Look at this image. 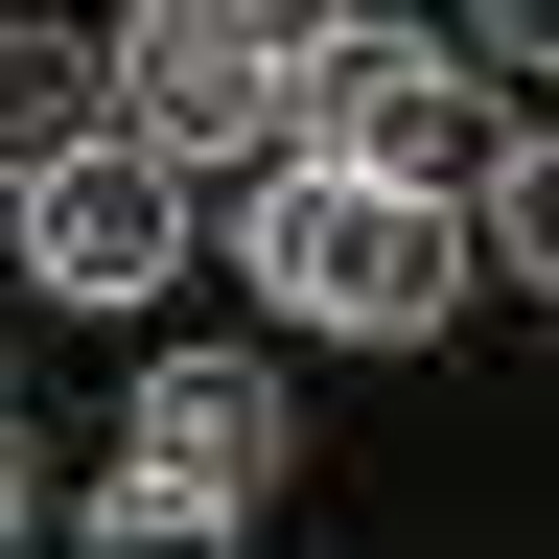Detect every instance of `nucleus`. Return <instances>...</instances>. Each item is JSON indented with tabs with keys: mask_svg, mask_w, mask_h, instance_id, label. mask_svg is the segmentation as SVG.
Returning a JSON list of instances; mask_svg holds the SVG:
<instances>
[{
	"mask_svg": "<svg viewBox=\"0 0 559 559\" xmlns=\"http://www.w3.org/2000/svg\"><path fill=\"white\" fill-rule=\"evenodd\" d=\"M257 280L349 349H419L489 280V210L466 187H373V164H257Z\"/></svg>",
	"mask_w": 559,
	"mask_h": 559,
	"instance_id": "nucleus-1",
	"label": "nucleus"
},
{
	"mask_svg": "<svg viewBox=\"0 0 559 559\" xmlns=\"http://www.w3.org/2000/svg\"><path fill=\"white\" fill-rule=\"evenodd\" d=\"M304 164L489 187V164H513V70H489V47H443V24H326V47H304Z\"/></svg>",
	"mask_w": 559,
	"mask_h": 559,
	"instance_id": "nucleus-2",
	"label": "nucleus"
},
{
	"mask_svg": "<svg viewBox=\"0 0 559 559\" xmlns=\"http://www.w3.org/2000/svg\"><path fill=\"white\" fill-rule=\"evenodd\" d=\"M117 117L187 187H257V164H304V47H257L234 0H140L117 24Z\"/></svg>",
	"mask_w": 559,
	"mask_h": 559,
	"instance_id": "nucleus-3",
	"label": "nucleus"
},
{
	"mask_svg": "<svg viewBox=\"0 0 559 559\" xmlns=\"http://www.w3.org/2000/svg\"><path fill=\"white\" fill-rule=\"evenodd\" d=\"M280 466H304V443H280V373H234V349H164V373H140V466L94 489V536H234Z\"/></svg>",
	"mask_w": 559,
	"mask_h": 559,
	"instance_id": "nucleus-4",
	"label": "nucleus"
},
{
	"mask_svg": "<svg viewBox=\"0 0 559 559\" xmlns=\"http://www.w3.org/2000/svg\"><path fill=\"white\" fill-rule=\"evenodd\" d=\"M187 257V164H164V140H70V164H24V280H47V304H140V280H164Z\"/></svg>",
	"mask_w": 559,
	"mask_h": 559,
	"instance_id": "nucleus-5",
	"label": "nucleus"
},
{
	"mask_svg": "<svg viewBox=\"0 0 559 559\" xmlns=\"http://www.w3.org/2000/svg\"><path fill=\"white\" fill-rule=\"evenodd\" d=\"M70 140H117V47L0 24V164H70Z\"/></svg>",
	"mask_w": 559,
	"mask_h": 559,
	"instance_id": "nucleus-6",
	"label": "nucleus"
},
{
	"mask_svg": "<svg viewBox=\"0 0 559 559\" xmlns=\"http://www.w3.org/2000/svg\"><path fill=\"white\" fill-rule=\"evenodd\" d=\"M466 210H489V280H536V304H559V117H513V164H489Z\"/></svg>",
	"mask_w": 559,
	"mask_h": 559,
	"instance_id": "nucleus-7",
	"label": "nucleus"
},
{
	"mask_svg": "<svg viewBox=\"0 0 559 559\" xmlns=\"http://www.w3.org/2000/svg\"><path fill=\"white\" fill-rule=\"evenodd\" d=\"M466 47H489V70L536 94V70H559V0H466Z\"/></svg>",
	"mask_w": 559,
	"mask_h": 559,
	"instance_id": "nucleus-8",
	"label": "nucleus"
},
{
	"mask_svg": "<svg viewBox=\"0 0 559 559\" xmlns=\"http://www.w3.org/2000/svg\"><path fill=\"white\" fill-rule=\"evenodd\" d=\"M234 24H257V47H326V24H373V0H234Z\"/></svg>",
	"mask_w": 559,
	"mask_h": 559,
	"instance_id": "nucleus-9",
	"label": "nucleus"
}]
</instances>
